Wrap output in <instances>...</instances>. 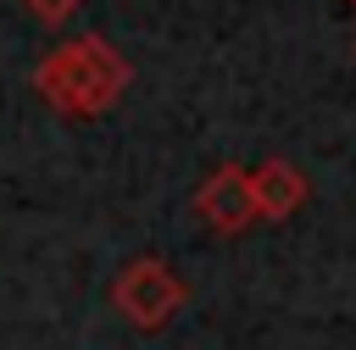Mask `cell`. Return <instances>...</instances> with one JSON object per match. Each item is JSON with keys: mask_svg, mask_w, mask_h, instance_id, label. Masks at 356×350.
<instances>
[{"mask_svg": "<svg viewBox=\"0 0 356 350\" xmlns=\"http://www.w3.org/2000/svg\"><path fill=\"white\" fill-rule=\"evenodd\" d=\"M128 78H134V67H128L106 39H95V33L56 44V50L33 67L39 100H44L50 111H61V117H100V111H111V106L122 100Z\"/></svg>", "mask_w": 356, "mask_h": 350, "instance_id": "6da1fadb", "label": "cell"}, {"mask_svg": "<svg viewBox=\"0 0 356 350\" xmlns=\"http://www.w3.org/2000/svg\"><path fill=\"white\" fill-rule=\"evenodd\" d=\"M111 306H117L134 328L156 333V328H167V322L189 306V289H184V278H178L167 261H156V256H134V261L111 278Z\"/></svg>", "mask_w": 356, "mask_h": 350, "instance_id": "7a4b0ae2", "label": "cell"}, {"mask_svg": "<svg viewBox=\"0 0 356 350\" xmlns=\"http://www.w3.org/2000/svg\"><path fill=\"white\" fill-rule=\"evenodd\" d=\"M195 217L211 228V233H245L256 228V194H250V167L239 161H222L200 189H195Z\"/></svg>", "mask_w": 356, "mask_h": 350, "instance_id": "3957f363", "label": "cell"}, {"mask_svg": "<svg viewBox=\"0 0 356 350\" xmlns=\"http://www.w3.org/2000/svg\"><path fill=\"white\" fill-rule=\"evenodd\" d=\"M250 194H256V217L261 222H284V217H295L306 206V172L295 161L273 156V161L250 167Z\"/></svg>", "mask_w": 356, "mask_h": 350, "instance_id": "277c9868", "label": "cell"}, {"mask_svg": "<svg viewBox=\"0 0 356 350\" xmlns=\"http://www.w3.org/2000/svg\"><path fill=\"white\" fill-rule=\"evenodd\" d=\"M22 6H28V11H33L44 28H61V22H67V17H72L83 0H22Z\"/></svg>", "mask_w": 356, "mask_h": 350, "instance_id": "5b68a950", "label": "cell"}, {"mask_svg": "<svg viewBox=\"0 0 356 350\" xmlns=\"http://www.w3.org/2000/svg\"><path fill=\"white\" fill-rule=\"evenodd\" d=\"M350 6H356V0H350Z\"/></svg>", "mask_w": 356, "mask_h": 350, "instance_id": "8992f818", "label": "cell"}]
</instances>
